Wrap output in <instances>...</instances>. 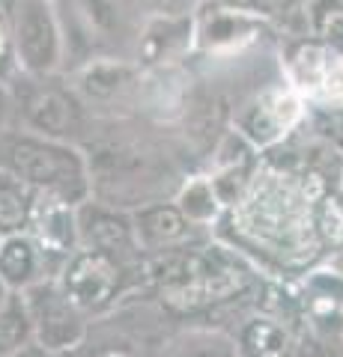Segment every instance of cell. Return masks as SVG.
Masks as SVG:
<instances>
[{"instance_id": "14", "label": "cell", "mask_w": 343, "mask_h": 357, "mask_svg": "<svg viewBox=\"0 0 343 357\" xmlns=\"http://www.w3.org/2000/svg\"><path fill=\"white\" fill-rule=\"evenodd\" d=\"M302 331L305 328H295L293 321L281 316L257 310L254 316L242 321L236 342L242 357H295Z\"/></svg>"}, {"instance_id": "5", "label": "cell", "mask_w": 343, "mask_h": 357, "mask_svg": "<svg viewBox=\"0 0 343 357\" xmlns=\"http://www.w3.org/2000/svg\"><path fill=\"white\" fill-rule=\"evenodd\" d=\"M18 77H51L66 69V39L54 0H13Z\"/></svg>"}, {"instance_id": "11", "label": "cell", "mask_w": 343, "mask_h": 357, "mask_svg": "<svg viewBox=\"0 0 343 357\" xmlns=\"http://www.w3.org/2000/svg\"><path fill=\"white\" fill-rule=\"evenodd\" d=\"M27 236L39 244L45 259L66 262L81 248V229H78V206L63 199L57 194L36 191L33 194Z\"/></svg>"}, {"instance_id": "3", "label": "cell", "mask_w": 343, "mask_h": 357, "mask_svg": "<svg viewBox=\"0 0 343 357\" xmlns=\"http://www.w3.org/2000/svg\"><path fill=\"white\" fill-rule=\"evenodd\" d=\"M284 33L260 15L227 6L221 0H203L194 9V54L212 60H236L263 48L281 45Z\"/></svg>"}, {"instance_id": "7", "label": "cell", "mask_w": 343, "mask_h": 357, "mask_svg": "<svg viewBox=\"0 0 343 357\" xmlns=\"http://www.w3.org/2000/svg\"><path fill=\"white\" fill-rule=\"evenodd\" d=\"M24 96L18 102V116L24 128L51 140L78 143L87 131V102L78 89L63 84L60 75L51 77H21Z\"/></svg>"}, {"instance_id": "20", "label": "cell", "mask_w": 343, "mask_h": 357, "mask_svg": "<svg viewBox=\"0 0 343 357\" xmlns=\"http://www.w3.org/2000/svg\"><path fill=\"white\" fill-rule=\"evenodd\" d=\"M314 229L326 259L343 250V185L323 191L314 203Z\"/></svg>"}, {"instance_id": "27", "label": "cell", "mask_w": 343, "mask_h": 357, "mask_svg": "<svg viewBox=\"0 0 343 357\" xmlns=\"http://www.w3.org/2000/svg\"><path fill=\"white\" fill-rule=\"evenodd\" d=\"M90 357H135L129 349H117V345H102V349H96Z\"/></svg>"}, {"instance_id": "23", "label": "cell", "mask_w": 343, "mask_h": 357, "mask_svg": "<svg viewBox=\"0 0 343 357\" xmlns=\"http://www.w3.org/2000/svg\"><path fill=\"white\" fill-rule=\"evenodd\" d=\"M168 357H242L236 337H224V333H194L188 345L173 349Z\"/></svg>"}, {"instance_id": "26", "label": "cell", "mask_w": 343, "mask_h": 357, "mask_svg": "<svg viewBox=\"0 0 343 357\" xmlns=\"http://www.w3.org/2000/svg\"><path fill=\"white\" fill-rule=\"evenodd\" d=\"M6 357H57L54 351H48V349H42V345L33 340L30 345H24V349H18V351H13V354H6Z\"/></svg>"}, {"instance_id": "30", "label": "cell", "mask_w": 343, "mask_h": 357, "mask_svg": "<svg viewBox=\"0 0 343 357\" xmlns=\"http://www.w3.org/2000/svg\"><path fill=\"white\" fill-rule=\"evenodd\" d=\"M326 357H343V345H331V349L326 351Z\"/></svg>"}, {"instance_id": "4", "label": "cell", "mask_w": 343, "mask_h": 357, "mask_svg": "<svg viewBox=\"0 0 343 357\" xmlns=\"http://www.w3.org/2000/svg\"><path fill=\"white\" fill-rule=\"evenodd\" d=\"M307 102L302 93L286 81L284 72L275 81L251 89L239 105H233V128L257 146L260 152L275 146L305 126Z\"/></svg>"}, {"instance_id": "9", "label": "cell", "mask_w": 343, "mask_h": 357, "mask_svg": "<svg viewBox=\"0 0 343 357\" xmlns=\"http://www.w3.org/2000/svg\"><path fill=\"white\" fill-rule=\"evenodd\" d=\"M302 321L326 342L343 345V271L326 259L293 280Z\"/></svg>"}, {"instance_id": "24", "label": "cell", "mask_w": 343, "mask_h": 357, "mask_svg": "<svg viewBox=\"0 0 343 357\" xmlns=\"http://www.w3.org/2000/svg\"><path fill=\"white\" fill-rule=\"evenodd\" d=\"M18 60L13 42V0H0V81H18Z\"/></svg>"}, {"instance_id": "17", "label": "cell", "mask_w": 343, "mask_h": 357, "mask_svg": "<svg viewBox=\"0 0 343 357\" xmlns=\"http://www.w3.org/2000/svg\"><path fill=\"white\" fill-rule=\"evenodd\" d=\"M173 203L180 206V211L194 223V227H212V223H218L227 211L209 173L206 176H191L188 182H182Z\"/></svg>"}, {"instance_id": "32", "label": "cell", "mask_w": 343, "mask_h": 357, "mask_svg": "<svg viewBox=\"0 0 343 357\" xmlns=\"http://www.w3.org/2000/svg\"><path fill=\"white\" fill-rule=\"evenodd\" d=\"M340 185H343V182H340Z\"/></svg>"}, {"instance_id": "29", "label": "cell", "mask_w": 343, "mask_h": 357, "mask_svg": "<svg viewBox=\"0 0 343 357\" xmlns=\"http://www.w3.org/2000/svg\"><path fill=\"white\" fill-rule=\"evenodd\" d=\"M326 262H328V265H335L337 271H343V250H340V253H335V256H328Z\"/></svg>"}, {"instance_id": "1", "label": "cell", "mask_w": 343, "mask_h": 357, "mask_svg": "<svg viewBox=\"0 0 343 357\" xmlns=\"http://www.w3.org/2000/svg\"><path fill=\"white\" fill-rule=\"evenodd\" d=\"M335 188L319 173H286L260 161L245 197L224 211L230 244L269 277L290 280L326 259L314 229L316 197Z\"/></svg>"}, {"instance_id": "16", "label": "cell", "mask_w": 343, "mask_h": 357, "mask_svg": "<svg viewBox=\"0 0 343 357\" xmlns=\"http://www.w3.org/2000/svg\"><path fill=\"white\" fill-rule=\"evenodd\" d=\"M42 265H45V253L39 250V244L27 232L3 236V244H0V277L9 283L13 292H24L33 283L45 280Z\"/></svg>"}, {"instance_id": "12", "label": "cell", "mask_w": 343, "mask_h": 357, "mask_svg": "<svg viewBox=\"0 0 343 357\" xmlns=\"http://www.w3.org/2000/svg\"><path fill=\"white\" fill-rule=\"evenodd\" d=\"M143 84V69L131 57L98 54L75 69V89L87 105H110Z\"/></svg>"}, {"instance_id": "31", "label": "cell", "mask_w": 343, "mask_h": 357, "mask_svg": "<svg viewBox=\"0 0 343 357\" xmlns=\"http://www.w3.org/2000/svg\"><path fill=\"white\" fill-rule=\"evenodd\" d=\"M0 244H3V232H0Z\"/></svg>"}, {"instance_id": "10", "label": "cell", "mask_w": 343, "mask_h": 357, "mask_svg": "<svg viewBox=\"0 0 343 357\" xmlns=\"http://www.w3.org/2000/svg\"><path fill=\"white\" fill-rule=\"evenodd\" d=\"M194 54V13H147L131 48V60L140 69H173Z\"/></svg>"}, {"instance_id": "21", "label": "cell", "mask_w": 343, "mask_h": 357, "mask_svg": "<svg viewBox=\"0 0 343 357\" xmlns=\"http://www.w3.org/2000/svg\"><path fill=\"white\" fill-rule=\"evenodd\" d=\"M307 33L343 54V0H307Z\"/></svg>"}, {"instance_id": "22", "label": "cell", "mask_w": 343, "mask_h": 357, "mask_svg": "<svg viewBox=\"0 0 343 357\" xmlns=\"http://www.w3.org/2000/svg\"><path fill=\"white\" fill-rule=\"evenodd\" d=\"M33 340V316L24 295L13 298L6 304V310H0V357L13 354L18 349H24Z\"/></svg>"}, {"instance_id": "18", "label": "cell", "mask_w": 343, "mask_h": 357, "mask_svg": "<svg viewBox=\"0 0 343 357\" xmlns=\"http://www.w3.org/2000/svg\"><path fill=\"white\" fill-rule=\"evenodd\" d=\"M272 21L284 36H307V0H221Z\"/></svg>"}, {"instance_id": "8", "label": "cell", "mask_w": 343, "mask_h": 357, "mask_svg": "<svg viewBox=\"0 0 343 357\" xmlns=\"http://www.w3.org/2000/svg\"><path fill=\"white\" fill-rule=\"evenodd\" d=\"M24 301L33 316V337L42 349L54 354H66L81 349L84 340L90 337V325H87V312L72 307L63 298L57 280H39L30 289H24Z\"/></svg>"}, {"instance_id": "15", "label": "cell", "mask_w": 343, "mask_h": 357, "mask_svg": "<svg viewBox=\"0 0 343 357\" xmlns=\"http://www.w3.org/2000/svg\"><path fill=\"white\" fill-rule=\"evenodd\" d=\"M131 223H135V238H138V248L143 253L182 248V244L191 238V232L200 229L182 215L176 203L140 206L135 215H131Z\"/></svg>"}, {"instance_id": "25", "label": "cell", "mask_w": 343, "mask_h": 357, "mask_svg": "<svg viewBox=\"0 0 343 357\" xmlns=\"http://www.w3.org/2000/svg\"><path fill=\"white\" fill-rule=\"evenodd\" d=\"M15 114V96H13V84L0 81V134L9 131V119Z\"/></svg>"}, {"instance_id": "13", "label": "cell", "mask_w": 343, "mask_h": 357, "mask_svg": "<svg viewBox=\"0 0 343 357\" xmlns=\"http://www.w3.org/2000/svg\"><path fill=\"white\" fill-rule=\"evenodd\" d=\"M78 229H81V248L108 250L119 256V259H126L129 253H140L131 215L117 211L108 203H93V199L78 203Z\"/></svg>"}, {"instance_id": "19", "label": "cell", "mask_w": 343, "mask_h": 357, "mask_svg": "<svg viewBox=\"0 0 343 357\" xmlns=\"http://www.w3.org/2000/svg\"><path fill=\"white\" fill-rule=\"evenodd\" d=\"M33 194L36 191H33L30 185H24L15 173L0 167V232H3V236L27 232Z\"/></svg>"}, {"instance_id": "2", "label": "cell", "mask_w": 343, "mask_h": 357, "mask_svg": "<svg viewBox=\"0 0 343 357\" xmlns=\"http://www.w3.org/2000/svg\"><path fill=\"white\" fill-rule=\"evenodd\" d=\"M3 170L15 173L33 191L57 194L69 203H84L93 194L87 155L66 140H51L33 131H3L0 134Z\"/></svg>"}, {"instance_id": "6", "label": "cell", "mask_w": 343, "mask_h": 357, "mask_svg": "<svg viewBox=\"0 0 343 357\" xmlns=\"http://www.w3.org/2000/svg\"><path fill=\"white\" fill-rule=\"evenodd\" d=\"M129 271L131 268L126 265V259H119L114 253L78 248L63 262L57 274V286L72 307H78L87 316H96V312L114 307L126 295Z\"/></svg>"}, {"instance_id": "28", "label": "cell", "mask_w": 343, "mask_h": 357, "mask_svg": "<svg viewBox=\"0 0 343 357\" xmlns=\"http://www.w3.org/2000/svg\"><path fill=\"white\" fill-rule=\"evenodd\" d=\"M9 301H13V289H9V283L0 277V310H6Z\"/></svg>"}]
</instances>
